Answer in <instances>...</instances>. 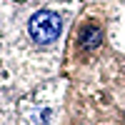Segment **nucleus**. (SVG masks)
<instances>
[{
    "label": "nucleus",
    "mask_w": 125,
    "mask_h": 125,
    "mask_svg": "<svg viewBox=\"0 0 125 125\" xmlns=\"http://www.w3.org/2000/svg\"><path fill=\"white\" fill-rule=\"evenodd\" d=\"M28 33L38 45H48L60 35V18L55 13H50V10H40V13H35L30 18Z\"/></svg>",
    "instance_id": "f257e3e1"
},
{
    "label": "nucleus",
    "mask_w": 125,
    "mask_h": 125,
    "mask_svg": "<svg viewBox=\"0 0 125 125\" xmlns=\"http://www.w3.org/2000/svg\"><path fill=\"white\" fill-rule=\"evenodd\" d=\"M80 45L85 48V50H90V48H98V45H100V28H98V25H88L85 30H83Z\"/></svg>",
    "instance_id": "f03ea898"
}]
</instances>
